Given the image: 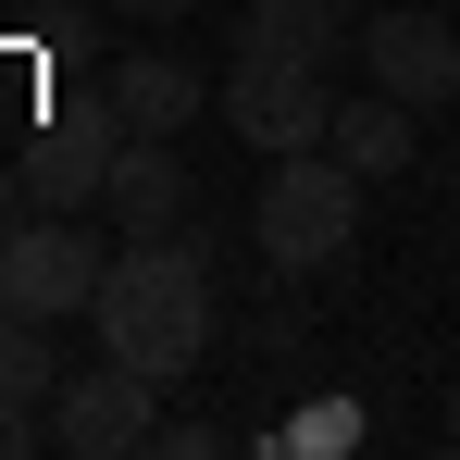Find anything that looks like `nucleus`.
Listing matches in <instances>:
<instances>
[{
    "instance_id": "obj_1",
    "label": "nucleus",
    "mask_w": 460,
    "mask_h": 460,
    "mask_svg": "<svg viewBox=\"0 0 460 460\" xmlns=\"http://www.w3.org/2000/svg\"><path fill=\"white\" fill-rule=\"evenodd\" d=\"M212 249L174 225V236H125L112 249V274H100V349L112 361H137L150 385H187L199 374V349H212Z\"/></svg>"
},
{
    "instance_id": "obj_2",
    "label": "nucleus",
    "mask_w": 460,
    "mask_h": 460,
    "mask_svg": "<svg viewBox=\"0 0 460 460\" xmlns=\"http://www.w3.org/2000/svg\"><path fill=\"white\" fill-rule=\"evenodd\" d=\"M361 187L374 174H349L336 150H287L261 174V199H249V249H261V274H336L349 249H361Z\"/></svg>"
},
{
    "instance_id": "obj_3",
    "label": "nucleus",
    "mask_w": 460,
    "mask_h": 460,
    "mask_svg": "<svg viewBox=\"0 0 460 460\" xmlns=\"http://www.w3.org/2000/svg\"><path fill=\"white\" fill-rule=\"evenodd\" d=\"M100 274H112V249H100L75 212H25V225L0 236V311H25V323L100 311Z\"/></svg>"
},
{
    "instance_id": "obj_4",
    "label": "nucleus",
    "mask_w": 460,
    "mask_h": 460,
    "mask_svg": "<svg viewBox=\"0 0 460 460\" xmlns=\"http://www.w3.org/2000/svg\"><path fill=\"white\" fill-rule=\"evenodd\" d=\"M225 125H236V137H249L261 162L323 150V137H336V87H323V63H287V50H236V63H225Z\"/></svg>"
},
{
    "instance_id": "obj_5",
    "label": "nucleus",
    "mask_w": 460,
    "mask_h": 460,
    "mask_svg": "<svg viewBox=\"0 0 460 460\" xmlns=\"http://www.w3.org/2000/svg\"><path fill=\"white\" fill-rule=\"evenodd\" d=\"M162 385L137 374V361H87V374H63V398H50V448L63 460H125V448H150L162 436V411H150Z\"/></svg>"
},
{
    "instance_id": "obj_6",
    "label": "nucleus",
    "mask_w": 460,
    "mask_h": 460,
    "mask_svg": "<svg viewBox=\"0 0 460 460\" xmlns=\"http://www.w3.org/2000/svg\"><path fill=\"white\" fill-rule=\"evenodd\" d=\"M361 75L385 100H411V112H448L460 100V25L423 13V0H385V13H361Z\"/></svg>"
},
{
    "instance_id": "obj_7",
    "label": "nucleus",
    "mask_w": 460,
    "mask_h": 460,
    "mask_svg": "<svg viewBox=\"0 0 460 460\" xmlns=\"http://www.w3.org/2000/svg\"><path fill=\"white\" fill-rule=\"evenodd\" d=\"M100 212H112L125 236L199 225V174H187V150H174V137H125V150H112V187H100Z\"/></svg>"
},
{
    "instance_id": "obj_8",
    "label": "nucleus",
    "mask_w": 460,
    "mask_h": 460,
    "mask_svg": "<svg viewBox=\"0 0 460 460\" xmlns=\"http://www.w3.org/2000/svg\"><path fill=\"white\" fill-rule=\"evenodd\" d=\"M236 50L336 63V50H361V0H236Z\"/></svg>"
},
{
    "instance_id": "obj_9",
    "label": "nucleus",
    "mask_w": 460,
    "mask_h": 460,
    "mask_svg": "<svg viewBox=\"0 0 460 460\" xmlns=\"http://www.w3.org/2000/svg\"><path fill=\"white\" fill-rule=\"evenodd\" d=\"M100 87H112L125 137H187V125H199V63H174V50H125Z\"/></svg>"
},
{
    "instance_id": "obj_10",
    "label": "nucleus",
    "mask_w": 460,
    "mask_h": 460,
    "mask_svg": "<svg viewBox=\"0 0 460 460\" xmlns=\"http://www.w3.org/2000/svg\"><path fill=\"white\" fill-rule=\"evenodd\" d=\"M323 150L349 162V174H411L423 112H411V100H385V87H361V100H336V137H323Z\"/></svg>"
},
{
    "instance_id": "obj_11",
    "label": "nucleus",
    "mask_w": 460,
    "mask_h": 460,
    "mask_svg": "<svg viewBox=\"0 0 460 460\" xmlns=\"http://www.w3.org/2000/svg\"><path fill=\"white\" fill-rule=\"evenodd\" d=\"M63 349H50V323H25V311H0V398H25V411H50L63 398Z\"/></svg>"
},
{
    "instance_id": "obj_12",
    "label": "nucleus",
    "mask_w": 460,
    "mask_h": 460,
    "mask_svg": "<svg viewBox=\"0 0 460 460\" xmlns=\"http://www.w3.org/2000/svg\"><path fill=\"white\" fill-rule=\"evenodd\" d=\"M274 448L299 460V448H361V398H311L299 423H274Z\"/></svg>"
},
{
    "instance_id": "obj_13",
    "label": "nucleus",
    "mask_w": 460,
    "mask_h": 460,
    "mask_svg": "<svg viewBox=\"0 0 460 460\" xmlns=\"http://www.w3.org/2000/svg\"><path fill=\"white\" fill-rule=\"evenodd\" d=\"M50 448V411H25V398H0V460H38Z\"/></svg>"
},
{
    "instance_id": "obj_14",
    "label": "nucleus",
    "mask_w": 460,
    "mask_h": 460,
    "mask_svg": "<svg viewBox=\"0 0 460 460\" xmlns=\"http://www.w3.org/2000/svg\"><path fill=\"white\" fill-rule=\"evenodd\" d=\"M150 448H162V460H212V448H225V436H212V423H199V411H174V423H162Z\"/></svg>"
},
{
    "instance_id": "obj_15",
    "label": "nucleus",
    "mask_w": 460,
    "mask_h": 460,
    "mask_svg": "<svg viewBox=\"0 0 460 460\" xmlns=\"http://www.w3.org/2000/svg\"><path fill=\"white\" fill-rule=\"evenodd\" d=\"M125 25H174V13H199V0H112Z\"/></svg>"
},
{
    "instance_id": "obj_16",
    "label": "nucleus",
    "mask_w": 460,
    "mask_h": 460,
    "mask_svg": "<svg viewBox=\"0 0 460 460\" xmlns=\"http://www.w3.org/2000/svg\"><path fill=\"white\" fill-rule=\"evenodd\" d=\"M13 199H25V174H0V236H13Z\"/></svg>"
},
{
    "instance_id": "obj_17",
    "label": "nucleus",
    "mask_w": 460,
    "mask_h": 460,
    "mask_svg": "<svg viewBox=\"0 0 460 460\" xmlns=\"http://www.w3.org/2000/svg\"><path fill=\"white\" fill-rule=\"evenodd\" d=\"M448 448H460V398H448Z\"/></svg>"
}]
</instances>
